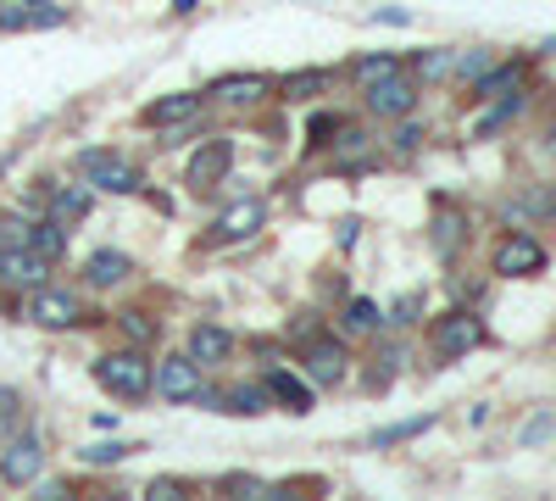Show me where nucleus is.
<instances>
[{
    "label": "nucleus",
    "instance_id": "23",
    "mask_svg": "<svg viewBox=\"0 0 556 501\" xmlns=\"http://www.w3.org/2000/svg\"><path fill=\"white\" fill-rule=\"evenodd\" d=\"M323 84H329V73H290L285 84H278V96L285 101H312V96H323Z\"/></svg>",
    "mask_w": 556,
    "mask_h": 501
},
{
    "label": "nucleus",
    "instance_id": "18",
    "mask_svg": "<svg viewBox=\"0 0 556 501\" xmlns=\"http://www.w3.org/2000/svg\"><path fill=\"white\" fill-rule=\"evenodd\" d=\"M267 406H273L267 385H235L228 396H217V413H235V418H256V413H267Z\"/></svg>",
    "mask_w": 556,
    "mask_h": 501
},
{
    "label": "nucleus",
    "instance_id": "32",
    "mask_svg": "<svg viewBox=\"0 0 556 501\" xmlns=\"http://www.w3.org/2000/svg\"><path fill=\"white\" fill-rule=\"evenodd\" d=\"M123 335H128V340H139V346H146V340L156 335V324H151L146 312H123Z\"/></svg>",
    "mask_w": 556,
    "mask_h": 501
},
{
    "label": "nucleus",
    "instance_id": "12",
    "mask_svg": "<svg viewBox=\"0 0 556 501\" xmlns=\"http://www.w3.org/2000/svg\"><path fill=\"white\" fill-rule=\"evenodd\" d=\"M262 223H267V201H262V196H245V201H235V206H223L212 240H251Z\"/></svg>",
    "mask_w": 556,
    "mask_h": 501
},
{
    "label": "nucleus",
    "instance_id": "16",
    "mask_svg": "<svg viewBox=\"0 0 556 501\" xmlns=\"http://www.w3.org/2000/svg\"><path fill=\"white\" fill-rule=\"evenodd\" d=\"M134 273V262L123 256V251H89L84 256V279L96 285V290H112V285H123Z\"/></svg>",
    "mask_w": 556,
    "mask_h": 501
},
{
    "label": "nucleus",
    "instance_id": "8",
    "mask_svg": "<svg viewBox=\"0 0 556 501\" xmlns=\"http://www.w3.org/2000/svg\"><path fill=\"white\" fill-rule=\"evenodd\" d=\"M51 256H39L34 246H12V251H0V285H12V290H39V285H51Z\"/></svg>",
    "mask_w": 556,
    "mask_h": 501
},
{
    "label": "nucleus",
    "instance_id": "37",
    "mask_svg": "<svg viewBox=\"0 0 556 501\" xmlns=\"http://www.w3.org/2000/svg\"><path fill=\"white\" fill-rule=\"evenodd\" d=\"M195 7V0H173V12H190Z\"/></svg>",
    "mask_w": 556,
    "mask_h": 501
},
{
    "label": "nucleus",
    "instance_id": "1",
    "mask_svg": "<svg viewBox=\"0 0 556 501\" xmlns=\"http://www.w3.org/2000/svg\"><path fill=\"white\" fill-rule=\"evenodd\" d=\"M96 385L112 390L117 401H146L151 396V362L139 351H106L96 362Z\"/></svg>",
    "mask_w": 556,
    "mask_h": 501
},
{
    "label": "nucleus",
    "instance_id": "35",
    "mask_svg": "<svg viewBox=\"0 0 556 501\" xmlns=\"http://www.w3.org/2000/svg\"><path fill=\"white\" fill-rule=\"evenodd\" d=\"M146 496H151V501H178V496H184V485H178V479H156Z\"/></svg>",
    "mask_w": 556,
    "mask_h": 501
},
{
    "label": "nucleus",
    "instance_id": "30",
    "mask_svg": "<svg viewBox=\"0 0 556 501\" xmlns=\"http://www.w3.org/2000/svg\"><path fill=\"white\" fill-rule=\"evenodd\" d=\"M128 451H134V446H117V440H112V446H89V451H84V463H89V468H112V463L128 458Z\"/></svg>",
    "mask_w": 556,
    "mask_h": 501
},
{
    "label": "nucleus",
    "instance_id": "36",
    "mask_svg": "<svg viewBox=\"0 0 556 501\" xmlns=\"http://www.w3.org/2000/svg\"><path fill=\"white\" fill-rule=\"evenodd\" d=\"M374 23H390V28H406V23H412V12H401V7H384V12H374Z\"/></svg>",
    "mask_w": 556,
    "mask_h": 501
},
{
    "label": "nucleus",
    "instance_id": "13",
    "mask_svg": "<svg viewBox=\"0 0 556 501\" xmlns=\"http://www.w3.org/2000/svg\"><path fill=\"white\" fill-rule=\"evenodd\" d=\"M206 96H217L223 107H256V101L273 96V78H262V73H235V78H217Z\"/></svg>",
    "mask_w": 556,
    "mask_h": 501
},
{
    "label": "nucleus",
    "instance_id": "10",
    "mask_svg": "<svg viewBox=\"0 0 556 501\" xmlns=\"http://www.w3.org/2000/svg\"><path fill=\"white\" fill-rule=\"evenodd\" d=\"M301 368H306V379H312V385H340V379H345V368H351V351H345L340 340H312Z\"/></svg>",
    "mask_w": 556,
    "mask_h": 501
},
{
    "label": "nucleus",
    "instance_id": "27",
    "mask_svg": "<svg viewBox=\"0 0 556 501\" xmlns=\"http://www.w3.org/2000/svg\"><path fill=\"white\" fill-rule=\"evenodd\" d=\"M223 490H228V496H240V501H267V496H278L267 479H251V474H228Z\"/></svg>",
    "mask_w": 556,
    "mask_h": 501
},
{
    "label": "nucleus",
    "instance_id": "20",
    "mask_svg": "<svg viewBox=\"0 0 556 501\" xmlns=\"http://www.w3.org/2000/svg\"><path fill=\"white\" fill-rule=\"evenodd\" d=\"M28 246H34L39 256H51V262H56V256L67 251V223H62V217L51 212L45 223H34V229H28Z\"/></svg>",
    "mask_w": 556,
    "mask_h": 501
},
{
    "label": "nucleus",
    "instance_id": "11",
    "mask_svg": "<svg viewBox=\"0 0 556 501\" xmlns=\"http://www.w3.org/2000/svg\"><path fill=\"white\" fill-rule=\"evenodd\" d=\"M228 162H235V151H228V140H206L195 156H190V167H184V185H190L195 196L201 190H212L217 178L228 173Z\"/></svg>",
    "mask_w": 556,
    "mask_h": 501
},
{
    "label": "nucleus",
    "instance_id": "7",
    "mask_svg": "<svg viewBox=\"0 0 556 501\" xmlns=\"http://www.w3.org/2000/svg\"><path fill=\"white\" fill-rule=\"evenodd\" d=\"M545 267V246L523 229H513L501 246H495V273L501 279H534V273Z\"/></svg>",
    "mask_w": 556,
    "mask_h": 501
},
{
    "label": "nucleus",
    "instance_id": "29",
    "mask_svg": "<svg viewBox=\"0 0 556 501\" xmlns=\"http://www.w3.org/2000/svg\"><path fill=\"white\" fill-rule=\"evenodd\" d=\"M28 229H34V223H23L17 212H0V251H12V246H28Z\"/></svg>",
    "mask_w": 556,
    "mask_h": 501
},
{
    "label": "nucleus",
    "instance_id": "34",
    "mask_svg": "<svg viewBox=\"0 0 556 501\" xmlns=\"http://www.w3.org/2000/svg\"><path fill=\"white\" fill-rule=\"evenodd\" d=\"M367 146H374V134H362V128H345V134H340V151H345V156H356V151H367Z\"/></svg>",
    "mask_w": 556,
    "mask_h": 501
},
{
    "label": "nucleus",
    "instance_id": "26",
    "mask_svg": "<svg viewBox=\"0 0 556 501\" xmlns=\"http://www.w3.org/2000/svg\"><path fill=\"white\" fill-rule=\"evenodd\" d=\"M424 429H434V413H424V418H406V424H390V429H379V435H374V446H401V440H417Z\"/></svg>",
    "mask_w": 556,
    "mask_h": 501
},
{
    "label": "nucleus",
    "instance_id": "6",
    "mask_svg": "<svg viewBox=\"0 0 556 501\" xmlns=\"http://www.w3.org/2000/svg\"><path fill=\"white\" fill-rule=\"evenodd\" d=\"M367 112L374 117H412L417 112V78L401 67V73H390L379 84H367Z\"/></svg>",
    "mask_w": 556,
    "mask_h": 501
},
{
    "label": "nucleus",
    "instance_id": "4",
    "mask_svg": "<svg viewBox=\"0 0 556 501\" xmlns=\"http://www.w3.org/2000/svg\"><path fill=\"white\" fill-rule=\"evenodd\" d=\"M429 340H434V351H440L445 362H456V356H468V351L484 346V324H479L473 312H445V317H434Z\"/></svg>",
    "mask_w": 556,
    "mask_h": 501
},
{
    "label": "nucleus",
    "instance_id": "31",
    "mask_svg": "<svg viewBox=\"0 0 556 501\" xmlns=\"http://www.w3.org/2000/svg\"><path fill=\"white\" fill-rule=\"evenodd\" d=\"M490 62H495L490 51H462V57H456V73H451V78H479V73L490 67Z\"/></svg>",
    "mask_w": 556,
    "mask_h": 501
},
{
    "label": "nucleus",
    "instance_id": "3",
    "mask_svg": "<svg viewBox=\"0 0 556 501\" xmlns=\"http://www.w3.org/2000/svg\"><path fill=\"white\" fill-rule=\"evenodd\" d=\"M84 317H89V306H84L73 290L39 285V290L28 296V324H39V329H78Z\"/></svg>",
    "mask_w": 556,
    "mask_h": 501
},
{
    "label": "nucleus",
    "instance_id": "15",
    "mask_svg": "<svg viewBox=\"0 0 556 501\" xmlns=\"http://www.w3.org/2000/svg\"><path fill=\"white\" fill-rule=\"evenodd\" d=\"M479 101H506V96H523V62H501V67H484L479 84H473Z\"/></svg>",
    "mask_w": 556,
    "mask_h": 501
},
{
    "label": "nucleus",
    "instance_id": "22",
    "mask_svg": "<svg viewBox=\"0 0 556 501\" xmlns=\"http://www.w3.org/2000/svg\"><path fill=\"white\" fill-rule=\"evenodd\" d=\"M451 73H456V51H424V57H417V67H412L417 84H445Z\"/></svg>",
    "mask_w": 556,
    "mask_h": 501
},
{
    "label": "nucleus",
    "instance_id": "2",
    "mask_svg": "<svg viewBox=\"0 0 556 501\" xmlns=\"http://www.w3.org/2000/svg\"><path fill=\"white\" fill-rule=\"evenodd\" d=\"M78 167L89 173V190H106V196H134L146 190V178H139V167L117 151H84Z\"/></svg>",
    "mask_w": 556,
    "mask_h": 501
},
{
    "label": "nucleus",
    "instance_id": "24",
    "mask_svg": "<svg viewBox=\"0 0 556 501\" xmlns=\"http://www.w3.org/2000/svg\"><path fill=\"white\" fill-rule=\"evenodd\" d=\"M89 196H96V190H89V185H67V190H51V212H56L62 223H67V217H84Z\"/></svg>",
    "mask_w": 556,
    "mask_h": 501
},
{
    "label": "nucleus",
    "instance_id": "21",
    "mask_svg": "<svg viewBox=\"0 0 556 501\" xmlns=\"http://www.w3.org/2000/svg\"><path fill=\"white\" fill-rule=\"evenodd\" d=\"M345 335H379L384 329V312L374 301H345V317H340Z\"/></svg>",
    "mask_w": 556,
    "mask_h": 501
},
{
    "label": "nucleus",
    "instance_id": "25",
    "mask_svg": "<svg viewBox=\"0 0 556 501\" xmlns=\"http://www.w3.org/2000/svg\"><path fill=\"white\" fill-rule=\"evenodd\" d=\"M406 62L401 57H390V51H379V57H362L356 62V84L367 89V84H379V78H390V73H401Z\"/></svg>",
    "mask_w": 556,
    "mask_h": 501
},
{
    "label": "nucleus",
    "instance_id": "17",
    "mask_svg": "<svg viewBox=\"0 0 556 501\" xmlns=\"http://www.w3.org/2000/svg\"><path fill=\"white\" fill-rule=\"evenodd\" d=\"M190 117H201V96H162V101H151L146 112H139V123H146V128L190 123Z\"/></svg>",
    "mask_w": 556,
    "mask_h": 501
},
{
    "label": "nucleus",
    "instance_id": "5",
    "mask_svg": "<svg viewBox=\"0 0 556 501\" xmlns=\"http://www.w3.org/2000/svg\"><path fill=\"white\" fill-rule=\"evenodd\" d=\"M151 385L162 390V401L184 406V401H201V390H206V368H201L195 356H167Z\"/></svg>",
    "mask_w": 556,
    "mask_h": 501
},
{
    "label": "nucleus",
    "instance_id": "9",
    "mask_svg": "<svg viewBox=\"0 0 556 501\" xmlns=\"http://www.w3.org/2000/svg\"><path fill=\"white\" fill-rule=\"evenodd\" d=\"M0 446H7V451H0V479H7V485H34L39 468H45L39 435H7Z\"/></svg>",
    "mask_w": 556,
    "mask_h": 501
},
{
    "label": "nucleus",
    "instance_id": "33",
    "mask_svg": "<svg viewBox=\"0 0 556 501\" xmlns=\"http://www.w3.org/2000/svg\"><path fill=\"white\" fill-rule=\"evenodd\" d=\"M390 146H395L401 156H412L417 146H424V128H417V123H401V128H395V140H390Z\"/></svg>",
    "mask_w": 556,
    "mask_h": 501
},
{
    "label": "nucleus",
    "instance_id": "28",
    "mask_svg": "<svg viewBox=\"0 0 556 501\" xmlns=\"http://www.w3.org/2000/svg\"><path fill=\"white\" fill-rule=\"evenodd\" d=\"M17 429H23V401H17V390L0 385V440L17 435Z\"/></svg>",
    "mask_w": 556,
    "mask_h": 501
},
{
    "label": "nucleus",
    "instance_id": "14",
    "mask_svg": "<svg viewBox=\"0 0 556 501\" xmlns=\"http://www.w3.org/2000/svg\"><path fill=\"white\" fill-rule=\"evenodd\" d=\"M190 356L201 362V368H223V362L235 356V335L217 329V324H195L190 329Z\"/></svg>",
    "mask_w": 556,
    "mask_h": 501
},
{
    "label": "nucleus",
    "instance_id": "19",
    "mask_svg": "<svg viewBox=\"0 0 556 501\" xmlns=\"http://www.w3.org/2000/svg\"><path fill=\"white\" fill-rule=\"evenodd\" d=\"M262 385H267V396H273V401H285V413H312V390H306V385H301L295 374L273 368V374H267Z\"/></svg>",
    "mask_w": 556,
    "mask_h": 501
}]
</instances>
